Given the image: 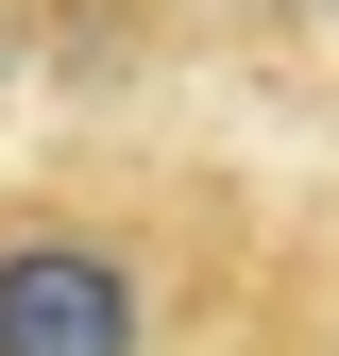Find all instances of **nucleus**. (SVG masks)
<instances>
[{
  "mask_svg": "<svg viewBox=\"0 0 339 356\" xmlns=\"http://www.w3.org/2000/svg\"><path fill=\"white\" fill-rule=\"evenodd\" d=\"M0 356H136V272L102 238H0Z\"/></svg>",
  "mask_w": 339,
  "mask_h": 356,
  "instance_id": "obj_1",
  "label": "nucleus"
}]
</instances>
